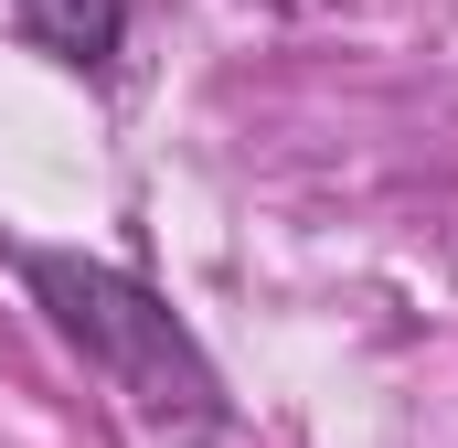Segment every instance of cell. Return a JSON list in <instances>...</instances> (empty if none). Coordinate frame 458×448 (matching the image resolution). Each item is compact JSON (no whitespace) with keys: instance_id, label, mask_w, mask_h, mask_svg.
I'll return each instance as SVG.
<instances>
[{"instance_id":"2","label":"cell","mask_w":458,"mask_h":448,"mask_svg":"<svg viewBox=\"0 0 458 448\" xmlns=\"http://www.w3.org/2000/svg\"><path fill=\"white\" fill-rule=\"evenodd\" d=\"M21 32H32L43 54H64V65L107 75L117 43H128V0H21Z\"/></svg>"},{"instance_id":"1","label":"cell","mask_w":458,"mask_h":448,"mask_svg":"<svg viewBox=\"0 0 458 448\" xmlns=\"http://www.w3.org/2000/svg\"><path fill=\"white\" fill-rule=\"evenodd\" d=\"M21 278H32L43 321L75 341L139 417H160V427H225V374L171 321V299H149L128 267H97L75 246H21Z\"/></svg>"}]
</instances>
